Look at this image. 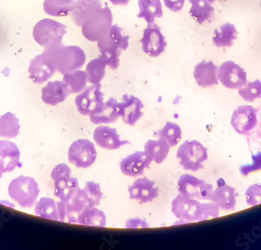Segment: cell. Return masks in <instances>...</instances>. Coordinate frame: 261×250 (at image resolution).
<instances>
[{"label": "cell", "mask_w": 261, "mask_h": 250, "mask_svg": "<svg viewBox=\"0 0 261 250\" xmlns=\"http://www.w3.org/2000/svg\"><path fill=\"white\" fill-rule=\"evenodd\" d=\"M100 83L92 84L81 92L75 99V105L81 115H89L103 105L104 95Z\"/></svg>", "instance_id": "obj_13"}, {"label": "cell", "mask_w": 261, "mask_h": 250, "mask_svg": "<svg viewBox=\"0 0 261 250\" xmlns=\"http://www.w3.org/2000/svg\"><path fill=\"white\" fill-rule=\"evenodd\" d=\"M128 35H122V29L117 25L111 26L108 33L97 42L101 57L111 70H117L120 66V55L129 45Z\"/></svg>", "instance_id": "obj_1"}, {"label": "cell", "mask_w": 261, "mask_h": 250, "mask_svg": "<svg viewBox=\"0 0 261 250\" xmlns=\"http://www.w3.org/2000/svg\"><path fill=\"white\" fill-rule=\"evenodd\" d=\"M177 158L185 170L197 172L208 159L207 150L197 140H186L177 150Z\"/></svg>", "instance_id": "obj_6"}, {"label": "cell", "mask_w": 261, "mask_h": 250, "mask_svg": "<svg viewBox=\"0 0 261 250\" xmlns=\"http://www.w3.org/2000/svg\"><path fill=\"white\" fill-rule=\"evenodd\" d=\"M102 195L100 185L93 181H89L86 182L85 188L77 190L74 197L67 202V204L79 217V213L85 209L99 205Z\"/></svg>", "instance_id": "obj_8"}, {"label": "cell", "mask_w": 261, "mask_h": 250, "mask_svg": "<svg viewBox=\"0 0 261 250\" xmlns=\"http://www.w3.org/2000/svg\"><path fill=\"white\" fill-rule=\"evenodd\" d=\"M77 224L87 226L104 228L107 225L105 213L96 207L82 210L77 217Z\"/></svg>", "instance_id": "obj_31"}, {"label": "cell", "mask_w": 261, "mask_h": 250, "mask_svg": "<svg viewBox=\"0 0 261 250\" xmlns=\"http://www.w3.org/2000/svg\"><path fill=\"white\" fill-rule=\"evenodd\" d=\"M20 150L13 142L0 140V175L14 171L20 163Z\"/></svg>", "instance_id": "obj_20"}, {"label": "cell", "mask_w": 261, "mask_h": 250, "mask_svg": "<svg viewBox=\"0 0 261 250\" xmlns=\"http://www.w3.org/2000/svg\"><path fill=\"white\" fill-rule=\"evenodd\" d=\"M186 0H164V5L174 13L181 11Z\"/></svg>", "instance_id": "obj_42"}, {"label": "cell", "mask_w": 261, "mask_h": 250, "mask_svg": "<svg viewBox=\"0 0 261 250\" xmlns=\"http://www.w3.org/2000/svg\"><path fill=\"white\" fill-rule=\"evenodd\" d=\"M160 138L167 142L170 147H175L181 139V129L174 122H168L158 133Z\"/></svg>", "instance_id": "obj_37"}, {"label": "cell", "mask_w": 261, "mask_h": 250, "mask_svg": "<svg viewBox=\"0 0 261 250\" xmlns=\"http://www.w3.org/2000/svg\"><path fill=\"white\" fill-rule=\"evenodd\" d=\"M35 214L43 218L58 220L57 203L49 197H43L38 202L35 208Z\"/></svg>", "instance_id": "obj_36"}, {"label": "cell", "mask_w": 261, "mask_h": 250, "mask_svg": "<svg viewBox=\"0 0 261 250\" xmlns=\"http://www.w3.org/2000/svg\"><path fill=\"white\" fill-rule=\"evenodd\" d=\"M113 15L109 7H104L94 11L82 26V35L90 42H98L112 26Z\"/></svg>", "instance_id": "obj_3"}, {"label": "cell", "mask_w": 261, "mask_h": 250, "mask_svg": "<svg viewBox=\"0 0 261 250\" xmlns=\"http://www.w3.org/2000/svg\"><path fill=\"white\" fill-rule=\"evenodd\" d=\"M20 126L14 114L7 112L0 117V137L15 138L19 134Z\"/></svg>", "instance_id": "obj_33"}, {"label": "cell", "mask_w": 261, "mask_h": 250, "mask_svg": "<svg viewBox=\"0 0 261 250\" xmlns=\"http://www.w3.org/2000/svg\"><path fill=\"white\" fill-rule=\"evenodd\" d=\"M106 67L107 64L101 56L91 60L86 70L88 82L91 84L100 83L106 74Z\"/></svg>", "instance_id": "obj_35"}, {"label": "cell", "mask_w": 261, "mask_h": 250, "mask_svg": "<svg viewBox=\"0 0 261 250\" xmlns=\"http://www.w3.org/2000/svg\"><path fill=\"white\" fill-rule=\"evenodd\" d=\"M67 26L51 19H43L35 24L33 37L35 42L45 49L61 45Z\"/></svg>", "instance_id": "obj_4"}, {"label": "cell", "mask_w": 261, "mask_h": 250, "mask_svg": "<svg viewBox=\"0 0 261 250\" xmlns=\"http://www.w3.org/2000/svg\"><path fill=\"white\" fill-rule=\"evenodd\" d=\"M143 108L144 105L140 99L133 95H123L122 102L118 103L120 117H121L124 123L132 127L136 125V122L142 118Z\"/></svg>", "instance_id": "obj_17"}, {"label": "cell", "mask_w": 261, "mask_h": 250, "mask_svg": "<svg viewBox=\"0 0 261 250\" xmlns=\"http://www.w3.org/2000/svg\"><path fill=\"white\" fill-rule=\"evenodd\" d=\"M109 1L115 6H126L130 0H109Z\"/></svg>", "instance_id": "obj_43"}, {"label": "cell", "mask_w": 261, "mask_h": 250, "mask_svg": "<svg viewBox=\"0 0 261 250\" xmlns=\"http://www.w3.org/2000/svg\"><path fill=\"white\" fill-rule=\"evenodd\" d=\"M218 188L214 190L210 200L214 202L219 210L226 211L234 210L237 204L236 197H238V193L236 192V189L226 185L223 181L222 184L218 182Z\"/></svg>", "instance_id": "obj_23"}, {"label": "cell", "mask_w": 261, "mask_h": 250, "mask_svg": "<svg viewBox=\"0 0 261 250\" xmlns=\"http://www.w3.org/2000/svg\"><path fill=\"white\" fill-rule=\"evenodd\" d=\"M93 139L99 147L106 150H117L122 146L130 144L128 140H121L117 130L108 126H99L93 133Z\"/></svg>", "instance_id": "obj_19"}, {"label": "cell", "mask_w": 261, "mask_h": 250, "mask_svg": "<svg viewBox=\"0 0 261 250\" xmlns=\"http://www.w3.org/2000/svg\"><path fill=\"white\" fill-rule=\"evenodd\" d=\"M128 192L129 198L137 200L140 204L152 202L159 196V189L155 185V182L149 180L147 177L136 179L128 187Z\"/></svg>", "instance_id": "obj_16"}, {"label": "cell", "mask_w": 261, "mask_h": 250, "mask_svg": "<svg viewBox=\"0 0 261 250\" xmlns=\"http://www.w3.org/2000/svg\"><path fill=\"white\" fill-rule=\"evenodd\" d=\"M189 2L192 4L189 14L198 23L203 24L212 18L215 8L208 0H189Z\"/></svg>", "instance_id": "obj_30"}, {"label": "cell", "mask_w": 261, "mask_h": 250, "mask_svg": "<svg viewBox=\"0 0 261 250\" xmlns=\"http://www.w3.org/2000/svg\"><path fill=\"white\" fill-rule=\"evenodd\" d=\"M56 67L49 54L44 51L41 55L35 56L29 66V77L35 83H42L52 78L55 74Z\"/></svg>", "instance_id": "obj_15"}, {"label": "cell", "mask_w": 261, "mask_h": 250, "mask_svg": "<svg viewBox=\"0 0 261 250\" xmlns=\"http://www.w3.org/2000/svg\"><path fill=\"white\" fill-rule=\"evenodd\" d=\"M45 51L50 56L57 71L64 75L82 68L86 64V53L79 46H66L61 44Z\"/></svg>", "instance_id": "obj_2"}, {"label": "cell", "mask_w": 261, "mask_h": 250, "mask_svg": "<svg viewBox=\"0 0 261 250\" xmlns=\"http://www.w3.org/2000/svg\"><path fill=\"white\" fill-rule=\"evenodd\" d=\"M231 125L236 133L246 135L257 126V111L250 105H241L233 112Z\"/></svg>", "instance_id": "obj_14"}, {"label": "cell", "mask_w": 261, "mask_h": 250, "mask_svg": "<svg viewBox=\"0 0 261 250\" xmlns=\"http://www.w3.org/2000/svg\"><path fill=\"white\" fill-rule=\"evenodd\" d=\"M180 194L195 200H210L214 192V187L193 175L184 174L177 182Z\"/></svg>", "instance_id": "obj_10"}, {"label": "cell", "mask_w": 261, "mask_h": 250, "mask_svg": "<svg viewBox=\"0 0 261 250\" xmlns=\"http://www.w3.org/2000/svg\"><path fill=\"white\" fill-rule=\"evenodd\" d=\"M145 152L151 162L161 164L164 162L170 151V147L163 139L149 140L145 144Z\"/></svg>", "instance_id": "obj_28"}, {"label": "cell", "mask_w": 261, "mask_h": 250, "mask_svg": "<svg viewBox=\"0 0 261 250\" xmlns=\"http://www.w3.org/2000/svg\"><path fill=\"white\" fill-rule=\"evenodd\" d=\"M10 198L22 207H32L39 194V185L31 177L20 175L14 178L8 187Z\"/></svg>", "instance_id": "obj_5"}, {"label": "cell", "mask_w": 261, "mask_h": 250, "mask_svg": "<svg viewBox=\"0 0 261 250\" xmlns=\"http://www.w3.org/2000/svg\"><path fill=\"white\" fill-rule=\"evenodd\" d=\"M79 189V181L76 178L65 177L54 180V195L61 201H70Z\"/></svg>", "instance_id": "obj_26"}, {"label": "cell", "mask_w": 261, "mask_h": 250, "mask_svg": "<svg viewBox=\"0 0 261 250\" xmlns=\"http://www.w3.org/2000/svg\"><path fill=\"white\" fill-rule=\"evenodd\" d=\"M119 117L118 102L114 98L109 99L98 110L89 115L91 122L95 125L113 123Z\"/></svg>", "instance_id": "obj_24"}, {"label": "cell", "mask_w": 261, "mask_h": 250, "mask_svg": "<svg viewBox=\"0 0 261 250\" xmlns=\"http://www.w3.org/2000/svg\"><path fill=\"white\" fill-rule=\"evenodd\" d=\"M140 42L142 51L152 58H156L164 53L168 45L161 27L154 23L148 24L147 27L143 30Z\"/></svg>", "instance_id": "obj_11"}, {"label": "cell", "mask_w": 261, "mask_h": 250, "mask_svg": "<svg viewBox=\"0 0 261 250\" xmlns=\"http://www.w3.org/2000/svg\"><path fill=\"white\" fill-rule=\"evenodd\" d=\"M218 67L212 61H202L195 67L193 77L199 87L206 88L218 85Z\"/></svg>", "instance_id": "obj_22"}, {"label": "cell", "mask_w": 261, "mask_h": 250, "mask_svg": "<svg viewBox=\"0 0 261 250\" xmlns=\"http://www.w3.org/2000/svg\"><path fill=\"white\" fill-rule=\"evenodd\" d=\"M238 32L236 30L234 24L225 23L219 28L215 29L213 42L218 48L223 47H231L234 44V41L238 39Z\"/></svg>", "instance_id": "obj_27"}, {"label": "cell", "mask_w": 261, "mask_h": 250, "mask_svg": "<svg viewBox=\"0 0 261 250\" xmlns=\"http://www.w3.org/2000/svg\"><path fill=\"white\" fill-rule=\"evenodd\" d=\"M71 175V170L65 164H60L54 168L51 172V178L53 180H57L58 178L70 177Z\"/></svg>", "instance_id": "obj_41"}, {"label": "cell", "mask_w": 261, "mask_h": 250, "mask_svg": "<svg viewBox=\"0 0 261 250\" xmlns=\"http://www.w3.org/2000/svg\"><path fill=\"white\" fill-rule=\"evenodd\" d=\"M252 159H253V162L251 164L240 166V172L242 175L246 176L252 172L261 170V152L252 156Z\"/></svg>", "instance_id": "obj_40"}, {"label": "cell", "mask_w": 261, "mask_h": 250, "mask_svg": "<svg viewBox=\"0 0 261 250\" xmlns=\"http://www.w3.org/2000/svg\"><path fill=\"white\" fill-rule=\"evenodd\" d=\"M67 157L69 162L77 169H87L96 162L97 152L90 140L79 139L69 147Z\"/></svg>", "instance_id": "obj_9"}, {"label": "cell", "mask_w": 261, "mask_h": 250, "mask_svg": "<svg viewBox=\"0 0 261 250\" xmlns=\"http://www.w3.org/2000/svg\"><path fill=\"white\" fill-rule=\"evenodd\" d=\"M246 204L251 207L261 204V183L250 185L246 191Z\"/></svg>", "instance_id": "obj_39"}, {"label": "cell", "mask_w": 261, "mask_h": 250, "mask_svg": "<svg viewBox=\"0 0 261 250\" xmlns=\"http://www.w3.org/2000/svg\"><path fill=\"white\" fill-rule=\"evenodd\" d=\"M151 162L146 152L136 151L121 160L120 168L121 172L127 176H140L146 169H149Z\"/></svg>", "instance_id": "obj_18"}, {"label": "cell", "mask_w": 261, "mask_h": 250, "mask_svg": "<svg viewBox=\"0 0 261 250\" xmlns=\"http://www.w3.org/2000/svg\"><path fill=\"white\" fill-rule=\"evenodd\" d=\"M171 211L181 223L204 221L203 204L199 200L189 198L179 194L174 199Z\"/></svg>", "instance_id": "obj_7"}, {"label": "cell", "mask_w": 261, "mask_h": 250, "mask_svg": "<svg viewBox=\"0 0 261 250\" xmlns=\"http://www.w3.org/2000/svg\"><path fill=\"white\" fill-rule=\"evenodd\" d=\"M240 97L248 102H253L256 99H261V81L256 80L248 82L241 88L239 89Z\"/></svg>", "instance_id": "obj_38"}, {"label": "cell", "mask_w": 261, "mask_h": 250, "mask_svg": "<svg viewBox=\"0 0 261 250\" xmlns=\"http://www.w3.org/2000/svg\"><path fill=\"white\" fill-rule=\"evenodd\" d=\"M215 1V0H208V2H209L210 4H213ZM221 1H222V0H221Z\"/></svg>", "instance_id": "obj_44"}, {"label": "cell", "mask_w": 261, "mask_h": 250, "mask_svg": "<svg viewBox=\"0 0 261 250\" xmlns=\"http://www.w3.org/2000/svg\"><path fill=\"white\" fill-rule=\"evenodd\" d=\"M218 79L224 87L237 90L247 83V74L238 64L233 61H226L218 68Z\"/></svg>", "instance_id": "obj_12"}, {"label": "cell", "mask_w": 261, "mask_h": 250, "mask_svg": "<svg viewBox=\"0 0 261 250\" xmlns=\"http://www.w3.org/2000/svg\"><path fill=\"white\" fill-rule=\"evenodd\" d=\"M74 3L75 4L70 16L77 27H82L86 19L92 13L102 7L101 0H75Z\"/></svg>", "instance_id": "obj_25"}, {"label": "cell", "mask_w": 261, "mask_h": 250, "mask_svg": "<svg viewBox=\"0 0 261 250\" xmlns=\"http://www.w3.org/2000/svg\"><path fill=\"white\" fill-rule=\"evenodd\" d=\"M139 18L144 19L148 24L154 22L156 18L163 17L162 4L161 0H139Z\"/></svg>", "instance_id": "obj_29"}, {"label": "cell", "mask_w": 261, "mask_h": 250, "mask_svg": "<svg viewBox=\"0 0 261 250\" xmlns=\"http://www.w3.org/2000/svg\"><path fill=\"white\" fill-rule=\"evenodd\" d=\"M70 92L64 81H49L42 89V100L46 105L56 106L68 98Z\"/></svg>", "instance_id": "obj_21"}, {"label": "cell", "mask_w": 261, "mask_h": 250, "mask_svg": "<svg viewBox=\"0 0 261 250\" xmlns=\"http://www.w3.org/2000/svg\"><path fill=\"white\" fill-rule=\"evenodd\" d=\"M63 81L67 84L70 93H80L86 88L87 75L82 70H74L64 74Z\"/></svg>", "instance_id": "obj_34"}, {"label": "cell", "mask_w": 261, "mask_h": 250, "mask_svg": "<svg viewBox=\"0 0 261 250\" xmlns=\"http://www.w3.org/2000/svg\"><path fill=\"white\" fill-rule=\"evenodd\" d=\"M74 0H45L44 11L52 17H66L72 11Z\"/></svg>", "instance_id": "obj_32"}]
</instances>
